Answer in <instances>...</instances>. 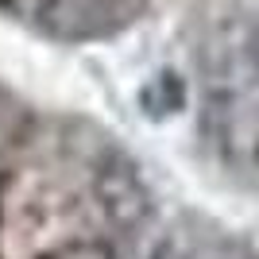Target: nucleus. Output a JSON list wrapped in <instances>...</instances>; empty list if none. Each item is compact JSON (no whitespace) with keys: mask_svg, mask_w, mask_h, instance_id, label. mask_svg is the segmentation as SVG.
Segmentation results:
<instances>
[{"mask_svg":"<svg viewBox=\"0 0 259 259\" xmlns=\"http://www.w3.org/2000/svg\"><path fill=\"white\" fill-rule=\"evenodd\" d=\"M66 201L62 190L31 178H20L4 190V240L16 255H43L66 236Z\"/></svg>","mask_w":259,"mask_h":259,"instance_id":"1","label":"nucleus"},{"mask_svg":"<svg viewBox=\"0 0 259 259\" xmlns=\"http://www.w3.org/2000/svg\"><path fill=\"white\" fill-rule=\"evenodd\" d=\"M93 197H97L101 217L112 228H124V232L140 228L155 209V197L143 182V174L120 151H108L97 159V166H93Z\"/></svg>","mask_w":259,"mask_h":259,"instance_id":"2","label":"nucleus"},{"mask_svg":"<svg viewBox=\"0 0 259 259\" xmlns=\"http://www.w3.org/2000/svg\"><path fill=\"white\" fill-rule=\"evenodd\" d=\"M128 20L116 0H31V23L51 39L81 43L116 31Z\"/></svg>","mask_w":259,"mask_h":259,"instance_id":"3","label":"nucleus"},{"mask_svg":"<svg viewBox=\"0 0 259 259\" xmlns=\"http://www.w3.org/2000/svg\"><path fill=\"white\" fill-rule=\"evenodd\" d=\"M140 105H143V112H147L151 120L174 116L178 108H186V85H182V77L174 74V70L155 74L151 81L140 89Z\"/></svg>","mask_w":259,"mask_h":259,"instance_id":"4","label":"nucleus"},{"mask_svg":"<svg viewBox=\"0 0 259 259\" xmlns=\"http://www.w3.org/2000/svg\"><path fill=\"white\" fill-rule=\"evenodd\" d=\"M244 62H248V70L259 77V20L248 27V35H244Z\"/></svg>","mask_w":259,"mask_h":259,"instance_id":"5","label":"nucleus"},{"mask_svg":"<svg viewBox=\"0 0 259 259\" xmlns=\"http://www.w3.org/2000/svg\"><path fill=\"white\" fill-rule=\"evenodd\" d=\"M147 259H194V255H190L182 244H174V240H162V244H159V248H155Z\"/></svg>","mask_w":259,"mask_h":259,"instance_id":"6","label":"nucleus"},{"mask_svg":"<svg viewBox=\"0 0 259 259\" xmlns=\"http://www.w3.org/2000/svg\"><path fill=\"white\" fill-rule=\"evenodd\" d=\"M244 159H248V166L255 170V178H259V128L244 140Z\"/></svg>","mask_w":259,"mask_h":259,"instance_id":"7","label":"nucleus"}]
</instances>
